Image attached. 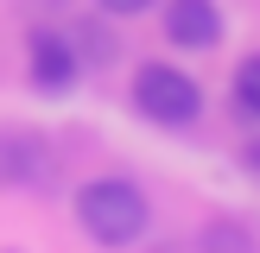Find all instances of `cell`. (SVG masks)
I'll return each mask as SVG.
<instances>
[{
  "label": "cell",
  "instance_id": "1",
  "mask_svg": "<svg viewBox=\"0 0 260 253\" xmlns=\"http://www.w3.org/2000/svg\"><path fill=\"white\" fill-rule=\"evenodd\" d=\"M76 228H83L95 247H134L152 228V202H146V190L127 184V177H95V184L76 190Z\"/></svg>",
  "mask_w": 260,
  "mask_h": 253
},
{
  "label": "cell",
  "instance_id": "2",
  "mask_svg": "<svg viewBox=\"0 0 260 253\" xmlns=\"http://www.w3.org/2000/svg\"><path fill=\"white\" fill-rule=\"evenodd\" d=\"M134 108L152 126H190L203 114V82L178 63H140L134 70Z\"/></svg>",
  "mask_w": 260,
  "mask_h": 253
},
{
  "label": "cell",
  "instance_id": "3",
  "mask_svg": "<svg viewBox=\"0 0 260 253\" xmlns=\"http://www.w3.org/2000/svg\"><path fill=\"white\" fill-rule=\"evenodd\" d=\"M76 76H83V51L63 32H32L25 38V82L32 89L63 95V89H76Z\"/></svg>",
  "mask_w": 260,
  "mask_h": 253
},
{
  "label": "cell",
  "instance_id": "4",
  "mask_svg": "<svg viewBox=\"0 0 260 253\" xmlns=\"http://www.w3.org/2000/svg\"><path fill=\"white\" fill-rule=\"evenodd\" d=\"M159 25H165V38H172L178 51L222 45V7H216V0H165Z\"/></svg>",
  "mask_w": 260,
  "mask_h": 253
},
{
  "label": "cell",
  "instance_id": "5",
  "mask_svg": "<svg viewBox=\"0 0 260 253\" xmlns=\"http://www.w3.org/2000/svg\"><path fill=\"white\" fill-rule=\"evenodd\" d=\"M229 101L241 108V120H260V51H254V57H241L235 82H229Z\"/></svg>",
  "mask_w": 260,
  "mask_h": 253
},
{
  "label": "cell",
  "instance_id": "6",
  "mask_svg": "<svg viewBox=\"0 0 260 253\" xmlns=\"http://www.w3.org/2000/svg\"><path fill=\"white\" fill-rule=\"evenodd\" d=\"M95 7H102V13H114V19H134V13H146L152 0H95Z\"/></svg>",
  "mask_w": 260,
  "mask_h": 253
},
{
  "label": "cell",
  "instance_id": "7",
  "mask_svg": "<svg viewBox=\"0 0 260 253\" xmlns=\"http://www.w3.org/2000/svg\"><path fill=\"white\" fill-rule=\"evenodd\" d=\"M241 164H248V171L260 177V139H248V152H241Z\"/></svg>",
  "mask_w": 260,
  "mask_h": 253
}]
</instances>
